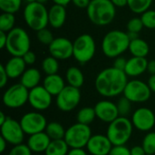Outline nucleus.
<instances>
[{"label":"nucleus","instance_id":"obj_57","mask_svg":"<svg viewBox=\"0 0 155 155\" xmlns=\"http://www.w3.org/2000/svg\"><path fill=\"white\" fill-rule=\"evenodd\" d=\"M146 155H149V154H146Z\"/></svg>","mask_w":155,"mask_h":155},{"label":"nucleus","instance_id":"obj_53","mask_svg":"<svg viewBox=\"0 0 155 155\" xmlns=\"http://www.w3.org/2000/svg\"><path fill=\"white\" fill-rule=\"evenodd\" d=\"M127 34H128V36H129V38H130V40L132 41V40H134V39H136V38H138L139 36H138V33H134V32H127Z\"/></svg>","mask_w":155,"mask_h":155},{"label":"nucleus","instance_id":"obj_29","mask_svg":"<svg viewBox=\"0 0 155 155\" xmlns=\"http://www.w3.org/2000/svg\"><path fill=\"white\" fill-rule=\"evenodd\" d=\"M153 0H128L129 9L138 15H142L148 9H150Z\"/></svg>","mask_w":155,"mask_h":155},{"label":"nucleus","instance_id":"obj_48","mask_svg":"<svg viewBox=\"0 0 155 155\" xmlns=\"http://www.w3.org/2000/svg\"><path fill=\"white\" fill-rule=\"evenodd\" d=\"M147 72L151 74H155V60H151L148 62V66H147Z\"/></svg>","mask_w":155,"mask_h":155},{"label":"nucleus","instance_id":"obj_32","mask_svg":"<svg viewBox=\"0 0 155 155\" xmlns=\"http://www.w3.org/2000/svg\"><path fill=\"white\" fill-rule=\"evenodd\" d=\"M15 24V14L5 13L3 12L0 15V31L8 33L12 29H14Z\"/></svg>","mask_w":155,"mask_h":155},{"label":"nucleus","instance_id":"obj_42","mask_svg":"<svg viewBox=\"0 0 155 155\" xmlns=\"http://www.w3.org/2000/svg\"><path fill=\"white\" fill-rule=\"evenodd\" d=\"M8 79H9V77L5 71V65L0 64V87L1 88H4L7 84Z\"/></svg>","mask_w":155,"mask_h":155},{"label":"nucleus","instance_id":"obj_4","mask_svg":"<svg viewBox=\"0 0 155 155\" xmlns=\"http://www.w3.org/2000/svg\"><path fill=\"white\" fill-rule=\"evenodd\" d=\"M23 15L26 25L35 32L46 28L47 25H49L48 9L44 4L37 1L27 3L24 8Z\"/></svg>","mask_w":155,"mask_h":155},{"label":"nucleus","instance_id":"obj_13","mask_svg":"<svg viewBox=\"0 0 155 155\" xmlns=\"http://www.w3.org/2000/svg\"><path fill=\"white\" fill-rule=\"evenodd\" d=\"M0 132L1 136L8 143L12 145L23 143L25 134L22 129L20 122L7 117L6 121L2 125H0Z\"/></svg>","mask_w":155,"mask_h":155},{"label":"nucleus","instance_id":"obj_3","mask_svg":"<svg viewBox=\"0 0 155 155\" xmlns=\"http://www.w3.org/2000/svg\"><path fill=\"white\" fill-rule=\"evenodd\" d=\"M86 10L89 20L98 26L110 25L116 15V7L110 0H92Z\"/></svg>","mask_w":155,"mask_h":155},{"label":"nucleus","instance_id":"obj_34","mask_svg":"<svg viewBox=\"0 0 155 155\" xmlns=\"http://www.w3.org/2000/svg\"><path fill=\"white\" fill-rule=\"evenodd\" d=\"M142 146L146 154L155 155V132H150L144 136Z\"/></svg>","mask_w":155,"mask_h":155},{"label":"nucleus","instance_id":"obj_1","mask_svg":"<svg viewBox=\"0 0 155 155\" xmlns=\"http://www.w3.org/2000/svg\"><path fill=\"white\" fill-rule=\"evenodd\" d=\"M127 83L128 76L124 71L112 66L102 70L97 74L94 86L100 95L112 98L123 94Z\"/></svg>","mask_w":155,"mask_h":155},{"label":"nucleus","instance_id":"obj_5","mask_svg":"<svg viewBox=\"0 0 155 155\" xmlns=\"http://www.w3.org/2000/svg\"><path fill=\"white\" fill-rule=\"evenodd\" d=\"M134 125L125 116H119L109 124L106 135L113 145H125L133 134Z\"/></svg>","mask_w":155,"mask_h":155},{"label":"nucleus","instance_id":"obj_25","mask_svg":"<svg viewBox=\"0 0 155 155\" xmlns=\"http://www.w3.org/2000/svg\"><path fill=\"white\" fill-rule=\"evenodd\" d=\"M128 50L133 56L146 57L150 52V47L145 40L138 37L130 42Z\"/></svg>","mask_w":155,"mask_h":155},{"label":"nucleus","instance_id":"obj_47","mask_svg":"<svg viewBox=\"0 0 155 155\" xmlns=\"http://www.w3.org/2000/svg\"><path fill=\"white\" fill-rule=\"evenodd\" d=\"M115 7H124L128 6V0H110Z\"/></svg>","mask_w":155,"mask_h":155},{"label":"nucleus","instance_id":"obj_27","mask_svg":"<svg viewBox=\"0 0 155 155\" xmlns=\"http://www.w3.org/2000/svg\"><path fill=\"white\" fill-rule=\"evenodd\" d=\"M69 146L64 139L52 140L49 143L45 155H67L69 153Z\"/></svg>","mask_w":155,"mask_h":155},{"label":"nucleus","instance_id":"obj_20","mask_svg":"<svg viewBox=\"0 0 155 155\" xmlns=\"http://www.w3.org/2000/svg\"><path fill=\"white\" fill-rule=\"evenodd\" d=\"M148 62L149 61L146 59V57L133 56L132 58L127 60L124 73L127 74V76L131 77H137L139 75H142L147 71Z\"/></svg>","mask_w":155,"mask_h":155},{"label":"nucleus","instance_id":"obj_44","mask_svg":"<svg viewBox=\"0 0 155 155\" xmlns=\"http://www.w3.org/2000/svg\"><path fill=\"white\" fill-rule=\"evenodd\" d=\"M92 0H72V3L78 8L84 9L87 8Z\"/></svg>","mask_w":155,"mask_h":155},{"label":"nucleus","instance_id":"obj_38","mask_svg":"<svg viewBox=\"0 0 155 155\" xmlns=\"http://www.w3.org/2000/svg\"><path fill=\"white\" fill-rule=\"evenodd\" d=\"M126 27H127L128 32H134V33L139 34L142 31V29L144 27V25L143 24L141 17H134L128 21Z\"/></svg>","mask_w":155,"mask_h":155},{"label":"nucleus","instance_id":"obj_16","mask_svg":"<svg viewBox=\"0 0 155 155\" xmlns=\"http://www.w3.org/2000/svg\"><path fill=\"white\" fill-rule=\"evenodd\" d=\"M73 42L65 37H57L48 45L51 56L57 60H67L73 56Z\"/></svg>","mask_w":155,"mask_h":155},{"label":"nucleus","instance_id":"obj_7","mask_svg":"<svg viewBox=\"0 0 155 155\" xmlns=\"http://www.w3.org/2000/svg\"><path fill=\"white\" fill-rule=\"evenodd\" d=\"M73 57L81 64L90 62L96 51V45L94 37L89 34H83L73 42Z\"/></svg>","mask_w":155,"mask_h":155},{"label":"nucleus","instance_id":"obj_23","mask_svg":"<svg viewBox=\"0 0 155 155\" xmlns=\"http://www.w3.org/2000/svg\"><path fill=\"white\" fill-rule=\"evenodd\" d=\"M43 86L53 96H57L60 92L65 87L64 78L58 74L46 75L43 82Z\"/></svg>","mask_w":155,"mask_h":155},{"label":"nucleus","instance_id":"obj_50","mask_svg":"<svg viewBox=\"0 0 155 155\" xmlns=\"http://www.w3.org/2000/svg\"><path fill=\"white\" fill-rule=\"evenodd\" d=\"M147 84H148L152 93H154L155 94V74L150 76V78L148 79V83Z\"/></svg>","mask_w":155,"mask_h":155},{"label":"nucleus","instance_id":"obj_30","mask_svg":"<svg viewBox=\"0 0 155 155\" xmlns=\"http://www.w3.org/2000/svg\"><path fill=\"white\" fill-rule=\"evenodd\" d=\"M95 117H96L95 111L94 108L93 107H84L77 113L76 115L77 123L86 125H89L91 123H93Z\"/></svg>","mask_w":155,"mask_h":155},{"label":"nucleus","instance_id":"obj_10","mask_svg":"<svg viewBox=\"0 0 155 155\" xmlns=\"http://www.w3.org/2000/svg\"><path fill=\"white\" fill-rule=\"evenodd\" d=\"M123 94L124 96H125L132 103L141 104L150 99L152 91L147 83H144L141 80L134 79L128 81Z\"/></svg>","mask_w":155,"mask_h":155},{"label":"nucleus","instance_id":"obj_14","mask_svg":"<svg viewBox=\"0 0 155 155\" xmlns=\"http://www.w3.org/2000/svg\"><path fill=\"white\" fill-rule=\"evenodd\" d=\"M131 121L134 127L137 130L141 132H149L155 124L154 113L146 107L138 108L133 114Z\"/></svg>","mask_w":155,"mask_h":155},{"label":"nucleus","instance_id":"obj_6","mask_svg":"<svg viewBox=\"0 0 155 155\" xmlns=\"http://www.w3.org/2000/svg\"><path fill=\"white\" fill-rule=\"evenodd\" d=\"M31 39L28 33L22 27H15L7 33L6 51L12 56H23L30 50Z\"/></svg>","mask_w":155,"mask_h":155},{"label":"nucleus","instance_id":"obj_8","mask_svg":"<svg viewBox=\"0 0 155 155\" xmlns=\"http://www.w3.org/2000/svg\"><path fill=\"white\" fill-rule=\"evenodd\" d=\"M91 137L92 130L89 125L76 123L65 131L64 139L71 149H84Z\"/></svg>","mask_w":155,"mask_h":155},{"label":"nucleus","instance_id":"obj_9","mask_svg":"<svg viewBox=\"0 0 155 155\" xmlns=\"http://www.w3.org/2000/svg\"><path fill=\"white\" fill-rule=\"evenodd\" d=\"M29 90L21 83L15 84L8 87L3 94V104L11 109H17L28 102Z\"/></svg>","mask_w":155,"mask_h":155},{"label":"nucleus","instance_id":"obj_17","mask_svg":"<svg viewBox=\"0 0 155 155\" xmlns=\"http://www.w3.org/2000/svg\"><path fill=\"white\" fill-rule=\"evenodd\" d=\"M94 108L96 117L104 123L110 124L120 116L117 104L109 100H102L98 102Z\"/></svg>","mask_w":155,"mask_h":155},{"label":"nucleus","instance_id":"obj_15","mask_svg":"<svg viewBox=\"0 0 155 155\" xmlns=\"http://www.w3.org/2000/svg\"><path fill=\"white\" fill-rule=\"evenodd\" d=\"M53 95L43 86L38 85L29 90L28 103L36 111H45L48 109L52 104Z\"/></svg>","mask_w":155,"mask_h":155},{"label":"nucleus","instance_id":"obj_49","mask_svg":"<svg viewBox=\"0 0 155 155\" xmlns=\"http://www.w3.org/2000/svg\"><path fill=\"white\" fill-rule=\"evenodd\" d=\"M67 155H88L84 149H71Z\"/></svg>","mask_w":155,"mask_h":155},{"label":"nucleus","instance_id":"obj_28","mask_svg":"<svg viewBox=\"0 0 155 155\" xmlns=\"http://www.w3.org/2000/svg\"><path fill=\"white\" fill-rule=\"evenodd\" d=\"M65 131L64 126L57 122H51L47 124L45 128V133L50 137L51 140H60L64 139L65 135Z\"/></svg>","mask_w":155,"mask_h":155},{"label":"nucleus","instance_id":"obj_54","mask_svg":"<svg viewBox=\"0 0 155 155\" xmlns=\"http://www.w3.org/2000/svg\"><path fill=\"white\" fill-rule=\"evenodd\" d=\"M7 119V116L5 115L4 112H0V125H2Z\"/></svg>","mask_w":155,"mask_h":155},{"label":"nucleus","instance_id":"obj_51","mask_svg":"<svg viewBox=\"0 0 155 155\" xmlns=\"http://www.w3.org/2000/svg\"><path fill=\"white\" fill-rule=\"evenodd\" d=\"M7 142L1 136L0 137V153H3L5 152V150L6 149V146H7Z\"/></svg>","mask_w":155,"mask_h":155},{"label":"nucleus","instance_id":"obj_12","mask_svg":"<svg viewBox=\"0 0 155 155\" xmlns=\"http://www.w3.org/2000/svg\"><path fill=\"white\" fill-rule=\"evenodd\" d=\"M19 122L25 134L28 135L45 132L47 126L46 118L38 112L26 113L22 116Z\"/></svg>","mask_w":155,"mask_h":155},{"label":"nucleus","instance_id":"obj_24","mask_svg":"<svg viewBox=\"0 0 155 155\" xmlns=\"http://www.w3.org/2000/svg\"><path fill=\"white\" fill-rule=\"evenodd\" d=\"M41 73L38 69L31 67L26 69L20 77V83L28 90H31L39 85L41 81Z\"/></svg>","mask_w":155,"mask_h":155},{"label":"nucleus","instance_id":"obj_11","mask_svg":"<svg viewBox=\"0 0 155 155\" xmlns=\"http://www.w3.org/2000/svg\"><path fill=\"white\" fill-rule=\"evenodd\" d=\"M81 101V92L79 88L65 85V87L56 96V106L62 112H71L77 107Z\"/></svg>","mask_w":155,"mask_h":155},{"label":"nucleus","instance_id":"obj_35","mask_svg":"<svg viewBox=\"0 0 155 155\" xmlns=\"http://www.w3.org/2000/svg\"><path fill=\"white\" fill-rule=\"evenodd\" d=\"M132 104L133 103L130 100H128L125 96H123L122 98H120L118 103L116 104L118 112H119V115L127 117V115L130 114V112L132 110Z\"/></svg>","mask_w":155,"mask_h":155},{"label":"nucleus","instance_id":"obj_31","mask_svg":"<svg viewBox=\"0 0 155 155\" xmlns=\"http://www.w3.org/2000/svg\"><path fill=\"white\" fill-rule=\"evenodd\" d=\"M42 70L46 74H57L59 70V60L53 56H47L42 61Z\"/></svg>","mask_w":155,"mask_h":155},{"label":"nucleus","instance_id":"obj_46","mask_svg":"<svg viewBox=\"0 0 155 155\" xmlns=\"http://www.w3.org/2000/svg\"><path fill=\"white\" fill-rule=\"evenodd\" d=\"M6 42H7V33L0 31V48L1 49L5 48Z\"/></svg>","mask_w":155,"mask_h":155},{"label":"nucleus","instance_id":"obj_22","mask_svg":"<svg viewBox=\"0 0 155 155\" xmlns=\"http://www.w3.org/2000/svg\"><path fill=\"white\" fill-rule=\"evenodd\" d=\"M4 65L10 79H16L21 77L24 72L26 70V64L21 56H12Z\"/></svg>","mask_w":155,"mask_h":155},{"label":"nucleus","instance_id":"obj_56","mask_svg":"<svg viewBox=\"0 0 155 155\" xmlns=\"http://www.w3.org/2000/svg\"><path fill=\"white\" fill-rule=\"evenodd\" d=\"M24 1H25L26 3H32V2H35L37 0H24Z\"/></svg>","mask_w":155,"mask_h":155},{"label":"nucleus","instance_id":"obj_2","mask_svg":"<svg viewBox=\"0 0 155 155\" xmlns=\"http://www.w3.org/2000/svg\"><path fill=\"white\" fill-rule=\"evenodd\" d=\"M130 42L127 33L122 30H111L102 40V51L106 57L116 58L129 49Z\"/></svg>","mask_w":155,"mask_h":155},{"label":"nucleus","instance_id":"obj_26","mask_svg":"<svg viewBox=\"0 0 155 155\" xmlns=\"http://www.w3.org/2000/svg\"><path fill=\"white\" fill-rule=\"evenodd\" d=\"M65 79L68 85L79 88L83 86L84 83V76L83 72L76 66H71L65 73Z\"/></svg>","mask_w":155,"mask_h":155},{"label":"nucleus","instance_id":"obj_39","mask_svg":"<svg viewBox=\"0 0 155 155\" xmlns=\"http://www.w3.org/2000/svg\"><path fill=\"white\" fill-rule=\"evenodd\" d=\"M8 155H32V151L27 146V144L20 143L17 145H14Z\"/></svg>","mask_w":155,"mask_h":155},{"label":"nucleus","instance_id":"obj_18","mask_svg":"<svg viewBox=\"0 0 155 155\" xmlns=\"http://www.w3.org/2000/svg\"><path fill=\"white\" fill-rule=\"evenodd\" d=\"M113 146L107 135L94 134L90 138L86 148L91 155H109Z\"/></svg>","mask_w":155,"mask_h":155},{"label":"nucleus","instance_id":"obj_45","mask_svg":"<svg viewBox=\"0 0 155 155\" xmlns=\"http://www.w3.org/2000/svg\"><path fill=\"white\" fill-rule=\"evenodd\" d=\"M131 155H146V153L142 145H136L131 148Z\"/></svg>","mask_w":155,"mask_h":155},{"label":"nucleus","instance_id":"obj_36","mask_svg":"<svg viewBox=\"0 0 155 155\" xmlns=\"http://www.w3.org/2000/svg\"><path fill=\"white\" fill-rule=\"evenodd\" d=\"M141 19L144 27L148 29H155V10L148 9L142 14Z\"/></svg>","mask_w":155,"mask_h":155},{"label":"nucleus","instance_id":"obj_40","mask_svg":"<svg viewBox=\"0 0 155 155\" xmlns=\"http://www.w3.org/2000/svg\"><path fill=\"white\" fill-rule=\"evenodd\" d=\"M109 155H131V149L125 145H114Z\"/></svg>","mask_w":155,"mask_h":155},{"label":"nucleus","instance_id":"obj_55","mask_svg":"<svg viewBox=\"0 0 155 155\" xmlns=\"http://www.w3.org/2000/svg\"><path fill=\"white\" fill-rule=\"evenodd\" d=\"M47 1H48V0H37V2H39V3H41V4H44V5H45Z\"/></svg>","mask_w":155,"mask_h":155},{"label":"nucleus","instance_id":"obj_19","mask_svg":"<svg viewBox=\"0 0 155 155\" xmlns=\"http://www.w3.org/2000/svg\"><path fill=\"white\" fill-rule=\"evenodd\" d=\"M51 141L52 140L45 132H41L29 135L26 144L30 148L32 153H45Z\"/></svg>","mask_w":155,"mask_h":155},{"label":"nucleus","instance_id":"obj_21","mask_svg":"<svg viewBox=\"0 0 155 155\" xmlns=\"http://www.w3.org/2000/svg\"><path fill=\"white\" fill-rule=\"evenodd\" d=\"M66 15H67V12H66L65 6L54 4L48 9L49 25L54 29L61 28L65 23Z\"/></svg>","mask_w":155,"mask_h":155},{"label":"nucleus","instance_id":"obj_37","mask_svg":"<svg viewBox=\"0 0 155 155\" xmlns=\"http://www.w3.org/2000/svg\"><path fill=\"white\" fill-rule=\"evenodd\" d=\"M36 37H37L38 41L42 45H49L54 39L53 33L47 28H44V29L37 31Z\"/></svg>","mask_w":155,"mask_h":155},{"label":"nucleus","instance_id":"obj_52","mask_svg":"<svg viewBox=\"0 0 155 155\" xmlns=\"http://www.w3.org/2000/svg\"><path fill=\"white\" fill-rule=\"evenodd\" d=\"M54 2V4H57V5H61L64 6H66L68 4H70L72 2V0H52Z\"/></svg>","mask_w":155,"mask_h":155},{"label":"nucleus","instance_id":"obj_41","mask_svg":"<svg viewBox=\"0 0 155 155\" xmlns=\"http://www.w3.org/2000/svg\"><path fill=\"white\" fill-rule=\"evenodd\" d=\"M22 57H23L25 63L26 64V65H27V64H28V65H32V64H34L35 63V61H36V54H35L33 51H31V50H29L28 52H26Z\"/></svg>","mask_w":155,"mask_h":155},{"label":"nucleus","instance_id":"obj_33","mask_svg":"<svg viewBox=\"0 0 155 155\" xmlns=\"http://www.w3.org/2000/svg\"><path fill=\"white\" fill-rule=\"evenodd\" d=\"M23 0H0V9L5 13L15 14L21 8Z\"/></svg>","mask_w":155,"mask_h":155},{"label":"nucleus","instance_id":"obj_43","mask_svg":"<svg viewBox=\"0 0 155 155\" xmlns=\"http://www.w3.org/2000/svg\"><path fill=\"white\" fill-rule=\"evenodd\" d=\"M126 64H127V60L123 57L122 55L121 56H118L116 58H114V67L119 69V70H122V71H124L125 69V66H126Z\"/></svg>","mask_w":155,"mask_h":155}]
</instances>
